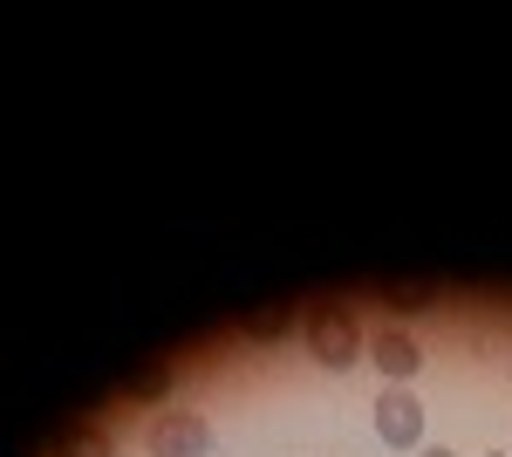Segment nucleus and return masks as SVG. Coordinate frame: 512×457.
<instances>
[{
	"mask_svg": "<svg viewBox=\"0 0 512 457\" xmlns=\"http://www.w3.org/2000/svg\"><path fill=\"white\" fill-rule=\"evenodd\" d=\"M301 335H308V355H315L321 369H355V362H362V328H355V314L342 301L308 307Z\"/></svg>",
	"mask_w": 512,
	"mask_h": 457,
	"instance_id": "obj_1",
	"label": "nucleus"
},
{
	"mask_svg": "<svg viewBox=\"0 0 512 457\" xmlns=\"http://www.w3.org/2000/svg\"><path fill=\"white\" fill-rule=\"evenodd\" d=\"M144 451L151 457H205L212 451V423L198 410H158L144 430Z\"/></svg>",
	"mask_w": 512,
	"mask_h": 457,
	"instance_id": "obj_2",
	"label": "nucleus"
},
{
	"mask_svg": "<svg viewBox=\"0 0 512 457\" xmlns=\"http://www.w3.org/2000/svg\"><path fill=\"white\" fill-rule=\"evenodd\" d=\"M376 437L390 451H424V403L410 396V382H390L376 396Z\"/></svg>",
	"mask_w": 512,
	"mask_h": 457,
	"instance_id": "obj_3",
	"label": "nucleus"
},
{
	"mask_svg": "<svg viewBox=\"0 0 512 457\" xmlns=\"http://www.w3.org/2000/svg\"><path fill=\"white\" fill-rule=\"evenodd\" d=\"M369 362H376V369H383V376H390V382H410V376H417V369H424V348L410 342L403 328H383V335L369 342Z\"/></svg>",
	"mask_w": 512,
	"mask_h": 457,
	"instance_id": "obj_4",
	"label": "nucleus"
},
{
	"mask_svg": "<svg viewBox=\"0 0 512 457\" xmlns=\"http://www.w3.org/2000/svg\"><path fill=\"white\" fill-rule=\"evenodd\" d=\"M55 457H117V451H110V437H103V430H76Z\"/></svg>",
	"mask_w": 512,
	"mask_h": 457,
	"instance_id": "obj_5",
	"label": "nucleus"
},
{
	"mask_svg": "<svg viewBox=\"0 0 512 457\" xmlns=\"http://www.w3.org/2000/svg\"><path fill=\"white\" fill-rule=\"evenodd\" d=\"M383 301H390L396 314H424V307H431V287H396V280H390V287H383Z\"/></svg>",
	"mask_w": 512,
	"mask_h": 457,
	"instance_id": "obj_6",
	"label": "nucleus"
},
{
	"mask_svg": "<svg viewBox=\"0 0 512 457\" xmlns=\"http://www.w3.org/2000/svg\"><path fill=\"white\" fill-rule=\"evenodd\" d=\"M164 389H171V369H144V376H130V403H151V396H164Z\"/></svg>",
	"mask_w": 512,
	"mask_h": 457,
	"instance_id": "obj_7",
	"label": "nucleus"
},
{
	"mask_svg": "<svg viewBox=\"0 0 512 457\" xmlns=\"http://www.w3.org/2000/svg\"><path fill=\"white\" fill-rule=\"evenodd\" d=\"M287 328H294V307H280V314H260V321H246V335H253V342H280Z\"/></svg>",
	"mask_w": 512,
	"mask_h": 457,
	"instance_id": "obj_8",
	"label": "nucleus"
},
{
	"mask_svg": "<svg viewBox=\"0 0 512 457\" xmlns=\"http://www.w3.org/2000/svg\"><path fill=\"white\" fill-rule=\"evenodd\" d=\"M417 457H451V451H444V444H424V451H417Z\"/></svg>",
	"mask_w": 512,
	"mask_h": 457,
	"instance_id": "obj_9",
	"label": "nucleus"
},
{
	"mask_svg": "<svg viewBox=\"0 0 512 457\" xmlns=\"http://www.w3.org/2000/svg\"><path fill=\"white\" fill-rule=\"evenodd\" d=\"M492 457H506V451H492Z\"/></svg>",
	"mask_w": 512,
	"mask_h": 457,
	"instance_id": "obj_10",
	"label": "nucleus"
}]
</instances>
